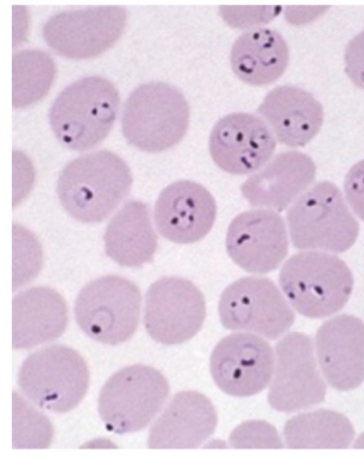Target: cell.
<instances>
[{
	"label": "cell",
	"mask_w": 364,
	"mask_h": 475,
	"mask_svg": "<svg viewBox=\"0 0 364 475\" xmlns=\"http://www.w3.org/2000/svg\"><path fill=\"white\" fill-rule=\"evenodd\" d=\"M132 176L126 162L101 150L66 165L57 183L59 201L75 219L86 223L105 220L128 195Z\"/></svg>",
	"instance_id": "1"
},
{
	"label": "cell",
	"mask_w": 364,
	"mask_h": 475,
	"mask_svg": "<svg viewBox=\"0 0 364 475\" xmlns=\"http://www.w3.org/2000/svg\"><path fill=\"white\" fill-rule=\"evenodd\" d=\"M117 89L105 78H84L67 87L52 105V129L65 147L86 150L101 142L114 124L119 107Z\"/></svg>",
	"instance_id": "2"
},
{
	"label": "cell",
	"mask_w": 364,
	"mask_h": 475,
	"mask_svg": "<svg viewBox=\"0 0 364 475\" xmlns=\"http://www.w3.org/2000/svg\"><path fill=\"white\" fill-rule=\"evenodd\" d=\"M279 285L291 305L309 318H323L341 310L353 290L352 273L338 257L302 252L289 257L279 274Z\"/></svg>",
	"instance_id": "3"
},
{
	"label": "cell",
	"mask_w": 364,
	"mask_h": 475,
	"mask_svg": "<svg viewBox=\"0 0 364 475\" xmlns=\"http://www.w3.org/2000/svg\"><path fill=\"white\" fill-rule=\"evenodd\" d=\"M189 107L175 87L161 82L141 85L124 104L122 132L129 144L156 153L178 144L189 122Z\"/></svg>",
	"instance_id": "4"
},
{
	"label": "cell",
	"mask_w": 364,
	"mask_h": 475,
	"mask_svg": "<svg viewBox=\"0 0 364 475\" xmlns=\"http://www.w3.org/2000/svg\"><path fill=\"white\" fill-rule=\"evenodd\" d=\"M287 220L293 246L298 250L340 253L355 242L359 225L340 189L321 181L289 209Z\"/></svg>",
	"instance_id": "5"
},
{
	"label": "cell",
	"mask_w": 364,
	"mask_h": 475,
	"mask_svg": "<svg viewBox=\"0 0 364 475\" xmlns=\"http://www.w3.org/2000/svg\"><path fill=\"white\" fill-rule=\"evenodd\" d=\"M21 392L34 404L48 411L65 413L84 398L90 372L83 358L74 349L52 345L30 354L23 362L17 379Z\"/></svg>",
	"instance_id": "6"
},
{
	"label": "cell",
	"mask_w": 364,
	"mask_h": 475,
	"mask_svg": "<svg viewBox=\"0 0 364 475\" xmlns=\"http://www.w3.org/2000/svg\"><path fill=\"white\" fill-rule=\"evenodd\" d=\"M164 375L149 365L135 364L113 374L98 398L100 417L107 429L127 434L146 427L169 395Z\"/></svg>",
	"instance_id": "7"
},
{
	"label": "cell",
	"mask_w": 364,
	"mask_h": 475,
	"mask_svg": "<svg viewBox=\"0 0 364 475\" xmlns=\"http://www.w3.org/2000/svg\"><path fill=\"white\" fill-rule=\"evenodd\" d=\"M141 293L130 280L107 275L88 282L79 292L74 313L80 328L92 339L117 345L135 333Z\"/></svg>",
	"instance_id": "8"
},
{
	"label": "cell",
	"mask_w": 364,
	"mask_h": 475,
	"mask_svg": "<svg viewBox=\"0 0 364 475\" xmlns=\"http://www.w3.org/2000/svg\"><path fill=\"white\" fill-rule=\"evenodd\" d=\"M218 312L223 326L276 339L291 326L295 316L271 279L245 277L229 284L221 294Z\"/></svg>",
	"instance_id": "9"
},
{
	"label": "cell",
	"mask_w": 364,
	"mask_h": 475,
	"mask_svg": "<svg viewBox=\"0 0 364 475\" xmlns=\"http://www.w3.org/2000/svg\"><path fill=\"white\" fill-rule=\"evenodd\" d=\"M205 316L204 296L188 279L164 277L146 294L144 326L149 335L162 344L190 340L202 328Z\"/></svg>",
	"instance_id": "10"
},
{
	"label": "cell",
	"mask_w": 364,
	"mask_h": 475,
	"mask_svg": "<svg viewBox=\"0 0 364 475\" xmlns=\"http://www.w3.org/2000/svg\"><path fill=\"white\" fill-rule=\"evenodd\" d=\"M127 18V10L122 6L65 11L46 22L43 35L48 45L60 55L87 59L100 55L119 39Z\"/></svg>",
	"instance_id": "11"
},
{
	"label": "cell",
	"mask_w": 364,
	"mask_h": 475,
	"mask_svg": "<svg viewBox=\"0 0 364 475\" xmlns=\"http://www.w3.org/2000/svg\"><path fill=\"white\" fill-rule=\"evenodd\" d=\"M274 377L268 402L274 410L292 412L323 401L326 385L317 368L311 338L291 332L275 346Z\"/></svg>",
	"instance_id": "12"
},
{
	"label": "cell",
	"mask_w": 364,
	"mask_h": 475,
	"mask_svg": "<svg viewBox=\"0 0 364 475\" xmlns=\"http://www.w3.org/2000/svg\"><path fill=\"white\" fill-rule=\"evenodd\" d=\"M274 363L273 351L265 340L240 332L231 333L216 344L210 358V370L222 391L235 397H249L267 387Z\"/></svg>",
	"instance_id": "13"
},
{
	"label": "cell",
	"mask_w": 364,
	"mask_h": 475,
	"mask_svg": "<svg viewBox=\"0 0 364 475\" xmlns=\"http://www.w3.org/2000/svg\"><path fill=\"white\" fill-rule=\"evenodd\" d=\"M225 245L230 258L244 270L268 273L280 265L288 252L284 221L270 210L242 212L230 223Z\"/></svg>",
	"instance_id": "14"
},
{
	"label": "cell",
	"mask_w": 364,
	"mask_h": 475,
	"mask_svg": "<svg viewBox=\"0 0 364 475\" xmlns=\"http://www.w3.org/2000/svg\"><path fill=\"white\" fill-rule=\"evenodd\" d=\"M275 148V139L266 123L245 112L221 118L209 138V151L215 164L234 175L258 170L271 158Z\"/></svg>",
	"instance_id": "15"
},
{
	"label": "cell",
	"mask_w": 364,
	"mask_h": 475,
	"mask_svg": "<svg viewBox=\"0 0 364 475\" xmlns=\"http://www.w3.org/2000/svg\"><path fill=\"white\" fill-rule=\"evenodd\" d=\"M217 208L212 194L201 184L188 180L166 186L154 206L159 233L178 244L196 242L212 229Z\"/></svg>",
	"instance_id": "16"
},
{
	"label": "cell",
	"mask_w": 364,
	"mask_h": 475,
	"mask_svg": "<svg viewBox=\"0 0 364 475\" xmlns=\"http://www.w3.org/2000/svg\"><path fill=\"white\" fill-rule=\"evenodd\" d=\"M316 352L321 372L333 388L348 391L364 380V323L348 314L334 316L318 328Z\"/></svg>",
	"instance_id": "17"
},
{
	"label": "cell",
	"mask_w": 364,
	"mask_h": 475,
	"mask_svg": "<svg viewBox=\"0 0 364 475\" xmlns=\"http://www.w3.org/2000/svg\"><path fill=\"white\" fill-rule=\"evenodd\" d=\"M217 412L210 400L196 391L175 394L150 429V449H193L214 432Z\"/></svg>",
	"instance_id": "18"
},
{
	"label": "cell",
	"mask_w": 364,
	"mask_h": 475,
	"mask_svg": "<svg viewBox=\"0 0 364 475\" xmlns=\"http://www.w3.org/2000/svg\"><path fill=\"white\" fill-rule=\"evenodd\" d=\"M316 171L308 155L284 151L251 176L242 185L241 191L252 206L282 211L312 183Z\"/></svg>",
	"instance_id": "19"
},
{
	"label": "cell",
	"mask_w": 364,
	"mask_h": 475,
	"mask_svg": "<svg viewBox=\"0 0 364 475\" xmlns=\"http://www.w3.org/2000/svg\"><path fill=\"white\" fill-rule=\"evenodd\" d=\"M68 324L66 302L48 287H34L12 301V346L27 349L60 336Z\"/></svg>",
	"instance_id": "20"
},
{
	"label": "cell",
	"mask_w": 364,
	"mask_h": 475,
	"mask_svg": "<svg viewBox=\"0 0 364 475\" xmlns=\"http://www.w3.org/2000/svg\"><path fill=\"white\" fill-rule=\"evenodd\" d=\"M257 112L267 121L277 139L291 147L303 146L319 132L323 121L320 102L309 92L291 85L271 90Z\"/></svg>",
	"instance_id": "21"
},
{
	"label": "cell",
	"mask_w": 364,
	"mask_h": 475,
	"mask_svg": "<svg viewBox=\"0 0 364 475\" xmlns=\"http://www.w3.org/2000/svg\"><path fill=\"white\" fill-rule=\"evenodd\" d=\"M289 60L287 43L277 31L256 28L241 34L230 52V64L242 82L264 86L274 82L286 70Z\"/></svg>",
	"instance_id": "22"
},
{
	"label": "cell",
	"mask_w": 364,
	"mask_h": 475,
	"mask_svg": "<svg viewBox=\"0 0 364 475\" xmlns=\"http://www.w3.org/2000/svg\"><path fill=\"white\" fill-rule=\"evenodd\" d=\"M105 252L122 266L141 267L150 262L158 246L147 204L130 201L108 223L104 235Z\"/></svg>",
	"instance_id": "23"
},
{
	"label": "cell",
	"mask_w": 364,
	"mask_h": 475,
	"mask_svg": "<svg viewBox=\"0 0 364 475\" xmlns=\"http://www.w3.org/2000/svg\"><path fill=\"white\" fill-rule=\"evenodd\" d=\"M284 435L290 449H346L351 444L355 430L344 415L319 409L289 419Z\"/></svg>",
	"instance_id": "24"
},
{
	"label": "cell",
	"mask_w": 364,
	"mask_h": 475,
	"mask_svg": "<svg viewBox=\"0 0 364 475\" xmlns=\"http://www.w3.org/2000/svg\"><path fill=\"white\" fill-rule=\"evenodd\" d=\"M55 75L50 55L39 50H24L12 58V105L21 108L41 100Z\"/></svg>",
	"instance_id": "25"
},
{
	"label": "cell",
	"mask_w": 364,
	"mask_h": 475,
	"mask_svg": "<svg viewBox=\"0 0 364 475\" xmlns=\"http://www.w3.org/2000/svg\"><path fill=\"white\" fill-rule=\"evenodd\" d=\"M276 429L262 420L247 421L239 425L230 437L234 448H283Z\"/></svg>",
	"instance_id": "26"
},
{
	"label": "cell",
	"mask_w": 364,
	"mask_h": 475,
	"mask_svg": "<svg viewBox=\"0 0 364 475\" xmlns=\"http://www.w3.org/2000/svg\"><path fill=\"white\" fill-rule=\"evenodd\" d=\"M343 188L350 206L364 221V159L350 169L345 176Z\"/></svg>",
	"instance_id": "27"
},
{
	"label": "cell",
	"mask_w": 364,
	"mask_h": 475,
	"mask_svg": "<svg viewBox=\"0 0 364 475\" xmlns=\"http://www.w3.org/2000/svg\"><path fill=\"white\" fill-rule=\"evenodd\" d=\"M344 60L345 71L350 80L364 90V31L348 43Z\"/></svg>",
	"instance_id": "28"
},
{
	"label": "cell",
	"mask_w": 364,
	"mask_h": 475,
	"mask_svg": "<svg viewBox=\"0 0 364 475\" xmlns=\"http://www.w3.org/2000/svg\"><path fill=\"white\" fill-rule=\"evenodd\" d=\"M354 447L355 448L364 447V433L359 438H358L354 445Z\"/></svg>",
	"instance_id": "29"
}]
</instances>
